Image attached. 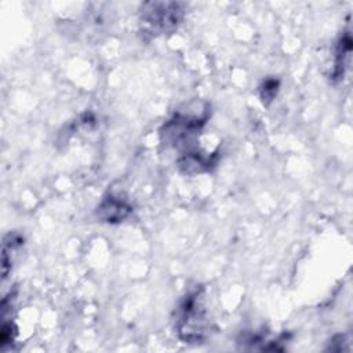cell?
<instances>
[{"mask_svg":"<svg viewBox=\"0 0 353 353\" xmlns=\"http://www.w3.org/2000/svg\"><path fill=\"white\" fill-rule=\"evenodd\" d=\"M174 328L185 343H201L211 332L205 292L194 287L181 298L174 313Z\"/></svg>","mask_w":353,"mask_h":353,"instance_id":"1","label":"cell"},{"mask_svg":"<svg viewBox=\"0 0 353 353\" xmlns=\"http://www.w3.org/2000/svg\"><path fill=\"white\" fill-rule=\"evenodd\" d=\"M183 14V4L181 3H145L141 8V32L150 37L172 33L182 22Z\"/></svg>","mask_w":353,"mask_h":353,"instance_id":"2","label":"cell"},{"mask_svg":"<svg viewBox=\"0 0 353 353\" xmlns=\"http://www.w3.org/2000/svg\"><path fill=\"white\" fill-rule=\"evenodd\" d=\"M130 212L131 207L128 205V203L113 194L105 197L97 210L98 218L108 223L121 222L130 215Z\"/></svg>","mask_w":353,"mask_h":353,"instance_id":"3","label":"cell"},{"mask_svg":"<svg viewBox=\"0 0 353 353\" xmlns=\"http://www.w3.org/2000/svg\"><path fill=\"white\" fill-rule=\"evenodd\" d=\"M350 44H352L350 33L346 32L339 37L334 48V63H332V72H331L332 79H336V80L342 79L350 57Z\"/></svg>","mask_w":353,"mask_h":353,"instance_id":"4","label":"cell"},{"mask_svg":"<svg viewBox=\"0 0 353 353\" xmlns=\"http://www.w3.org/2000/svg\"><path fill=\"white\" fill-rule=\"evenodd\" d=\"M22 247V237L18 233H8L3 239V251H1V263H3V279L8 276L10 268L12 266L14 256L19 252Z\"/></svg>","mask_w":353,"mask_h":353,"instance_id":"5","label":"cell"},{"mask_svg":"<svg viewBox=\"0 0 353 353\" xmlns=\"http://www.w3.org/2000/svg\"><path fill=\"white\" fill-rule=\"evenodd\" d=\"M3 324L0 328V347L1 350H7V347L14 343L17 336V327L11 319H1Z\"/></svg>","mask_w":353,"mask_h":353,"instance_id":"6","label":"cell"},{"mask_svg":"<svg viewBox=\"0 0 353 353\" xmlns=\"http://www.w3.org/2000/svg\"><path fill=\"white\" fill-rule=\"evenodd\" d=\"M279 80L277 79H266L263 80V83L259 87V94H261V99L265 105H269L277 95L279 91Z\"/></svg>","mask_w":353,"mask_h":353,"instance_id":"7","label":"cell"}]
</instances>
